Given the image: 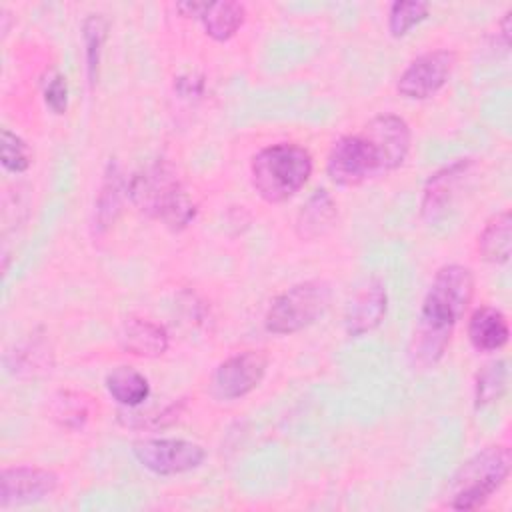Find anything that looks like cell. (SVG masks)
Here are the masks:
<instances>
[{
	"label": "cell",
	"instance_id": "cell-1",
	"mask_svg": "<svg viewBox=\"0 0 512 512\" xmlns=\"http://www.w3.org/2000/svg\"><path fill=\"white\" fill-rule=\"evenodd\" d=\"M412 132L404 118L378 114L360 132L340 136L326 158V174L338 186H360L400 168L410 152Z\"/></svg>",
	"mask_w": 512,
	"mask_h": 512
},
{
	"label": "cell",
	"instance_id": "cell-2",
	"mask_svg": "<svg viewBox=\"0 0 512 512\" xmlns=\"http://www.w3.org/2000/svg\"><path fill=\"white\" fill-rule=\"evenodd\" d=\"M474 296V274L468 266H442L428 286L418 324L412 334L410 358L422 368L434 366L446 352L456 324Z\"/></svg>",
	"mask_w": 512,
	"mask_h": 512
},
{
	"label": "cell",
	"instance_id": "cell-3",
	"mask_svg": "<svg viewBox=\"0 0 512 512\" xmlns=\"http://www.w3.org/2000/svg\"><path fill=\"white\" fill-rule=\"evenodd\" d=\"M126 194L140 212L164 222L170 230L186 228L198 212L176 172L160 162L134 172L128 180Z\"/></svg>",
	"mask_w": 512,
	"mask_h": 512
},
{
	"label": "cell",
	"instance_id": "cell-4",
	"mask_svg": "<svg viewBox=\"0 0 512 512\" xmlns=\"http://www.w3.org/2000/svg\"><path fill=\"white\" fill-rule=\"evenodd\" d=\"M312 154L296 142H276L258 150L250 160V182L268 204L290 200L312 176Z\"/></svg>",
	"mask_w": 512,
	"mask_h": 512
},
{
	"label": "cell",
	"instance_id": "cell-5",
	"mask_svg": "<svg viewBox=\"0 0 512 512\" xmlns=\"http://www.w3.org/2000/svg\"><path fill=\"white\" fill-rule=\"evenodd\" d=\"M508 474V446H486L454 472L444 490V506L452 510H476L492 498V494L506 482Z\"/></svg>",
	"mask_w": 512,
	"mask_h": 512
},
{
	"label": "cell",
	"instance_id": "cell-6",
	"mask_svg": "<svg viewBox=\"0 0 512 512\" xmlns=\"http://www.w3.org/2000/svg\"><path fill=\"white\" fill-rule=\"evenodd\" d=\"M330 284L304 280L278 294L264 314V328L276 336H290L312 326L328 308Z\"/></svg>",
	"mask_w": 512,
	"mask_h": 512
},
{
	"label": "cell",
	"instance_id": "cell-7",
	"mask_svg": "<svg viewBox=\"0 0 512 512\" xmlns=\"http://www.w3.org/2000/svg\"><path fill=\"white\" fill-rule=\"evenodd\" d=\"M136 462L156 476H176L200 468L206 450L198 442L184 438H142L132 444Z\"/></svg>",
	"mask_w": 512,
	"mask_h": 512
},
{
	"label": "cell",
	"instance_id": "cell-8",
	"mask_svg": "<svg viewBox=\"0 0 512 512\" xmlns=\"http://www.w3.org/2000/svg\"><path fill=\"white\" fill-rule=\"evenodd\" d=\"M458 56L454 50L438 48L416 56L400 74L396 90L408 100H426L440 92L456 68Z\"/></svg>",
	"mask_w": 512,
	"mask_h": 512
},
{
	"label": "cell",
	"instance_id": "cell-9",
	"mask_svg": "<svg viewBox=\"0 0 512 512\" xmlns=\"http://www.w3.org/2000/svg\"><path fill=\"white\" fill-rule=\"evenodd\" d=\"M268 356L262 350H244L222 360L210 378L216 400H238L250 394L266 376Z\"/></svg>",
	"mask_w": 512,
	"mask_h": 512
},
{
	"label": "cell",
	"instance_id": "cell-10",
	"mask_svg": "<svg viewBox=\"0 0 512 512\" xmlns=\"http://www.w3.org/2000/svg\"><path fill=\"white\" fill-rule=\"evenodd\" d=\"M58 488V474L42 466H8L0 472V508L32 504Z\"/></svg>",
	"mask_w": 512,
	"mask_h": 512
},
{
	"label": "cell",
	"instance_id": "cell-11",
	"mask_svg": "<svg viewBox=\"0 0 512 512\" xmlns=\"http://www.w3.org/2000/svg\"><path fill=\"white\" fill-rule=\"evenodd\" d=\"M472 166H474L472 158H458L442 166L434 174H430V178L424 184L422 202H420V212L428 222H434L444 216L454 196L458 194L460 184L470 174Z\"/></svg>",
	"mask_w": 512,
	"mask_h": 512
},
{
	"label": "cell",
	"instance_id": "cell-12",
	"mask_svg": "<svg viewBox=\"0 0 512 512\" xmlns=\"http://www.w3.org/2000/svg\"><path fill=\"white\" fill-rule=\"evenodd\" d=\"M388 294L382 280H368L346 306L344 312V332L350 338H360L374 328H378L386 316Z\"/></svg>",
	"mask_w": 512,
	"mask_h": 512
},
{
	"label": "cell",
	"instance_id": "cell-13",
	"mask_svg": "<svg viewBox=\"0 0 512 512\" xmlns=\"http://www.w3.org/2000/svg\"><path fill=\"white\" fill-rule=\"evenodd\" d=\"M338 218V206L332 194L324 188L316 190L298 210L294 232L300 240L312 242L326 236Z\"/></svg>",
	"mask_w": 512,
	"mask_h": 512
},
{
	"label": "cell",
	"instance_id": "cell-14",
	"mask_svg": "<svg viewBox=\"0 0 512 512\" xmlns=\"http://www.w3.org/2000/svg\"><path fill=\"white\" fill-rule=\"evenodd\" d=\"M118 340L122 350L142 358H158L168 350L166 328L148 318H128L120 328Z\"/></svg>",
	"mask_w": 512,
	"mask_h": 512
},
{
	"label": "cell",
	"instance_id": "cell-15",
	"mask_svg": "<svg viewBox=\"0 0 512 512\" xmlns=\"http://www.w3.org/2000/svg\"><path fill=\"white\" fill-rule=\"evenodd\" d=\"M510 326L502 310L480 306L468 320V340L478 352H496L508 344Z\"/></svg>",
	"mask_w": 512,
	"mask_h": 512
},
{
	"label": "cell",
	"instance_id": "cell-16",
	"mask_svg": "<svg viewBox=\"0 0 512 512\" xmlns=\"http://www.w3.org/2000/svg\"><path fill=\"white\" fill-rule=\"evenodd\" d=\"M198 20L212 40L226 42L242 28L246 20V6L232 0L202 2Z\"/></svg>",
	"mask_w": 512,
	"mask_h": 512
},
{
	"label": "cell",
	"instance_id": "cell-17",
	"mask_svg": "<svg viewBox=\"0 0 512 512\" xmlns=\"http://www.w3.org/2000/svg\"><path fill=\"white\" fill-rule=\"evenodd\" d=\"M128 182H124L120 166L116 162H110L102 186L96 198V208H94V232L104 234L118 218L120 206H122V194L126 192Z\"/></svg>",
	"mask_w": 512,
	"mask_h": 512
},
{
	"label": "cell",
	"instance_id": "cell-18",
	"mask_svg": "<svg viewBox=\"0 0 512 512\" xmlns=\"http://www.w3.org/2000/svg\"><path fill=\"white\" fill-rule=\"evenodd\" d=\"M478 254L490 264H506L512 254V216L508 210L494 214L478 234Z\"/></svg>",
	"mask_w": 512,
	"mask_h": 512
},
{
	"label": "cell",
	"instance_id": "cell-19",
	"mask_svg": "<svg viewBox=\"0 0 512 512\" xmlns=\"http://www.w3.org/2000/svg\"><path fill=\"white\" fill-rule=\"evenodd\" d=\"M106 392L124 408H136L150 396L148 378L132 366H116L104 378Z\"/></svg>",
	"mask_w": 512,
	"mask_h": 512
},
{
	"label": "cell",
	"instance_id": "cell-20",
	"mask_svg": "<svg viewBox=\"0 0 512 512\" xmlns=\"http://www.w3.org/2000/svg\"><path fill=\"white\" fill-rule=\"evenodd\" d=\"M508 362L504 358L486 362L474 380V408H486L498 402L508 388Z\"/></svg>",
	"mask_w": 512,
	"mask_h": 512
},
{
	"label": "cell",
	"instance_id": "cell-21",
	"mask_svg": "<svg viewBox=\"0 0 512 512\" xmlns=\"http://www.w3.org/2000/svg\"><path fill=\"white\" fill-rule=\"evenodd\" d=\"M108 34V22L102 14H88L82 22V42H84V60H86V76L88 84L94 86L98 78L100 58L104 50Z\"/></svg>",
	"mask_w": 512,
	"mask_h": 512
},
{
	"label": "cell",
	"instance_id": "cell-22",
	"mask_svg": "<svg viewBox=\"0 0 512 512\" xmlns=\"http://www.w3.org/2000/svg\"><path fill=\"white\" fill-rule=\"evenodd\" d=\"M430 6L420 0H398L388 10V32L394 38L406 36L414 26L428 18Z\"/></svg>",
	"mask_w": 512,
	"mask_h": 512
},
{
	"label": "cell",
	"instance_id": "cell-23",
	"mask_svg": "<svg viewBox=\"0 0 512 512\" xmlns=\"http://www.w3.org/2000/svg\"><path fill=\"white\" fill-rule=\"evenodd\" d=\"M88 404L82 400L80 394H74L70 390L58 392L52 406V418L68 430H80L88 420Z\"/></svg>",
	"mask_w": 512,
	"mask_h": 512
},
{
	"label": "cell",
	"instance_id": "cell-24",
	"mask_svg": "<svg viewBox=\"0 0 512 512\" xmlns=\"http://www.w3.org/2000/svg\"><path fill=\"white\" fill-rule=\"evenodd\" d=\"M0 162L8 172H14V174H20V172L28 170L30 162H32V154H30L28 144L8 128L2 130Z\"/></svg>",
	"mask_w": 512,
	"mask_h": 512
},
{
	"label": "cell",
	"instance_id": "cell-25",
	"mask_svg": "<svg viewBox=\"0 0 512 512\" xmlns=\"http://www.w3.org/2000/svg\"><path fill=\"white\" fill-rule=\"evenodd\" d=\"M44 104L50 108L54 114H64L68 108V86L66 78L62 74H54L48 78L44 84Z\"/></svg>",
	"mask_w": 512,
	"mask_h": 512
},
{
	"label": "cell",
	"instance_id": "cell-26",
	"mask_svg": "<svg viewBox=\"0 0 512 512\" xmlns=\"http://www.w3.org/2000/svg\"><path fill=\"white\" fill-rule=\"evenodd\" d=\"M176 92L182 98H192V96H200L204 90V78L198 74H182L176 78L174 82Z\"/></svg>",
	"mask_w": 512,
	"mask_h": 512
},
{
	"label": "cell",
	"instance_id": "cell-27",
	"mask_svg": "<svg viewBox=\"0 0 512 512\" xmlns=\"http://www.w3.org/2000/svg\"><path fill=\"white\" fill-rule=\"evenodd\" d=\"M510 10L502 16V20H500V28H502V38H504V46L508 48L510 46Z\"/></svg>",
	"mask_w": 512,
	"mask_h": 512
}]
</instances>
